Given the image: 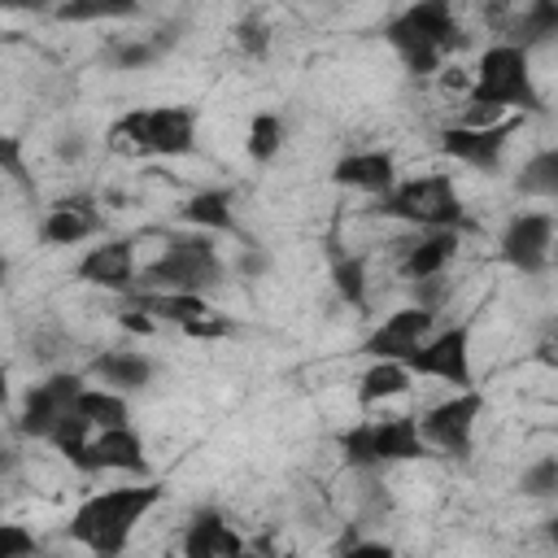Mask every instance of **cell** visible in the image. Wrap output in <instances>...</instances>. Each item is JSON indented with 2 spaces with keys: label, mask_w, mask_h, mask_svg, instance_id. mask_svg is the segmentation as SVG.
<instances>
[{
  "label": "cell",
  "mask_w": 558,
  "mask_h": 558,
  "mask_svg": "<svg viewBox=\"0 0 558 558\" xmlns=\"http://www.w3.org/2000/svg\"><path fill=\"white\" fill-rule=\"evenodd\" d=\"M74 275H78L87 288H105V292L131 296V292L140 288V275H135V240L109 235V240L92 244V248L78 257Z\"/></svg>",
  "instance_id": "13"
},
{
  "label": "cell",
  "mask_w": 558,
  "mask_h": 558,
  "mask_svg": "<svg viewBox=\"0 0 558 558\" xmlns=\"http://www.w3.org/2000/svg\"><path fill=\"white\" fill-rule=\"evenodd\" d=\"M96 231H100V214H96V201L92 196H65L39 222V235L48 244H78V240H87Z\"/></svg>",
  "instance_id": "19"
},
{
  "label": "cell",
  "mask_w": 558,
  "mask_h": 558,
  "mask_svg": "<svg viewBox=\"0 0 558 558\" xmlns=\"http://www.w3.org/2000/svg\"><path fill=\"white\" fill-rule=\"evenodd\" d=\"M140 9V0H61L57 4V22H122Z\"/></svg>",
  "instance_id": "27"
},
{
  "label": "cell",
  "mask_w": 558,
  "mask_h": 558,
  "mask_svg": "<svg viewBox=\"0 0 558 558\" xmlns=\"http://www.w3.org/2000/svg\"><path fill=\"white\" fill-rule=\"evenodd\" d=\"M506 39L519 48H545L558 39V0H527L514 17H506Z\"/></svg>",
  "instance_id": "21"
},
{
  "label": "cell",
  "mask_w": 558,
  "mask_h": 558,
  "mask_svg": "<svg viewBox=\"0 0 558 558\" xmlns=\"http://www.w3.org/2000/svg\"><path fill=\"white\" fill-rule=\"evenodd\" d=\"M248 541L218 514V510H196L183 527V554L187 558H231V554H244Z\"/></svg>",
  "instance_id": "18"
},
{
  "label": "cell",
  "mask_w": 558,
  "mask_h": 558,
  "mask_svg": "<svg viewBox=\"0 0 558 558\" xmlns=\"http://www.w3.org/2000/svg\"><path fill=\"white\" fill-rule=\"evenodd\" d=\"M331 183L336 187H353V192H371L384 196L397 183V161L384 148H362V153H344L331 166Z\"/></svg>",
  "instance_id": "16"
},
{
  "label": "cell",
  "mask_w": 558,
  "mask_h": 558,
  "mask_svg": "<svg viewBox=\"0 0 558 558\" xmlns=\"http://www.w3.org/2000/svg\"><path fill=\"white\" fill-rule=\"evenodd\" d=\"M113 140L140 157H183L196 148V113L187 105L131 109L113 122Z\"/></svg>",
  "instance_id": "7"
},
{
  "label": "cell",
  "mask_w": 558,
  "mask_h": 558,
  "mask_svg": "<svg viewBox=\"0 0 558 558\" xmlns=\"http://www.w3.org/2000/svg\"><path fill=\"white\" fill-rule=\"evenodd\" d=\"M78 392H83V375H78V371H57V375H48L44 384H35V388L22 397L17 432L31 436V440H48L52 427L74 410Z\"/></svg>",
  "instance_id": "11"
},
{
  "label": "cell",
  "mask_w": 558,
  "mask_h": 558,
  "mask_svg": "<svg viewBox=\"0 0 558 558\" xmlns=\"http://www.w3.org/2000/svg\"><path fill=\"white\" fill-rule=\"evenodd\" d=\"M514 187L523 196H541V201H558V144L554 148H541L532 153L519 174H514Z\"/></svg>",
  "instance_id": "25"
},
{
  "label": "cell",
  "mask_w": 558,
  "mask_h": 558,
  "mask_svg": "<svg viewBox=\"0 0 558 558\" xmlns=\"http://www.w3.org/2000/svg\"><path fill=\"white\" fill-rule=\"evenodd\" d=\"M266 266H270V257H266L257 244H244V253H240V275H244V279H257Z\"/></svg>",
  "instance_id": "35"
},
{
  "label": "cell",
  "mask_w": 558,
  "mask_h": 558,
  "mask_svg": "<svg viewBox=\"0 0 558 558\" xmlns=\"http://www.w3.org/2000/svg\"><path fill=\"white\" fill-rule=\"evenodd\" d=\"M57 157H61V161H78V157H83V135H61Z\"/></svg>",
  "instance_id": "38"
},
{
  "label": "cell",
  "mask_w": 558,
  "mask_h": 558,
  "mask_svg": "<svg viewBox=\"0 0 558 558\" xmlns=\"http://www.w3.org/2000/svg\"><path fill=\"white\" fill-rule=\"evenodd\" d=\"M9 13H26V9H48L52 0H0Z\"/></svg>",
  "instance_id": "40"
},
{
  "label": "cell",
  "mask_w": 558,
  "mask_h": 558,
  "mask_svg": "<svg viewBox=\"0 0 558 558\" xmlns=\"http://www.w3.org/2000/svg\"><path fill=\"white\" fill-rule=\"evenodd\" d=\"M410 379H414V371L405 362H397V357H371V366L357 375V401L362 405H379L388 397H401L410 388Z\"/></svg>",
  "instance_id": "23"
},
{
  "label": "cell",
  "mask_w": 558,
  "mask_h": 558,
  "mask_svg": "<svg viewBox=\"0 0 558 558\" xmlns=\"http://www.w3.org/2000/svg\"><path fill=\"white\" fill-rule=\"evenodd\" d=\"M183 222L196 227V231H235V201L227 187H201L196 196L183 201Z\"/></svg>",
  "instance_id": "22"
},
{
  "label": "cell",
  "mask_w": 558,
  "mask_h": 558,
  "mask_svg": "<svg viewBox=\"0 0 558 558\" xmlns=\"http://www.w3.org/2000/svg\"><path fill=\"white\" fill-rule=\"evenodd\" d=\"M480 410H484V397L475 388H453L449 401L432 405L423 418H418V432L427 445L453 453V458H466L471 453V440H475V423H480Z\"/></svg>",
  "instance_id": "9"
},
{
  "label": "cell",
  "mask_w": 558,
  "mask_h": 558,
  "mask_svg": "<svg viewBox=\"0 0 558 558\" xmlns=\"http://www.w3.org/2000/svg\"><path fill=\"white\" fill-rule=\"evenodd\" d=\"M122 327H126V331H140V336H148V331H153V314H144V310H135V305H131V310L122 314Z\"/></svg>",
  "instance_id": "37"
},
{
  "label": "cell",
  "mask_w": 558,
  "mask_h": 558,
  "mask_svg": "<svg viewBox=\"0 0 558 558\" xmlns=\"http://www.w3.org/2000/svg\"><path fill=\"white\" fill-rule=\"evenodd\" d=\"M436 331V310H427V305H401V310H392L366 340H362V353L366 357H397V362H405L427 336Z\"/></svg>",
  "instance_id": "15"
},
{
  "label": "cell",
  "mask_w": 558,
  "mask_h": 558,
  "mask_svg": "<svg viewBox=\"0 0 558 558\" xmlns=\"http://www.w3.org/2000/svg\"><path fill=\"white\" fill-rule=\"evenodd\" d=\"M0 161H4V170H9V179H13L17 187L35 192V183H31L26 166H22V148H17V140H13V135H9V140H0Z\"/></svg>",
  "instance_id": "33"
},
{
  "label": "cell",
  "mask_w": 558,
  "mask_h": 558,
  "mask_svg": "<svg viewBox=\"0 0 558 558\" xmlns=\"http://www.w3.org/2000/svg\"><path fill=\"white\" fill-rule=\"evenodd\" d=\"M340 458L353 471H384L392 462H414L427 453V440L418 432V418L410 414H392V418H371V423H353L336 436Z\"/></svg>",
  "instance_id": "5"
},
{
  "label": "cell",
  "mask_w": 558,
  "mask_h": 558,
  "mask_svg": "<svg viewBox=\"0 0 558 558\" xmlns=\"http://www.w3.org/2000/svg\"><path fill=\"white\" fill-rule=\"evenodd\" d=\"M375 214L410 222L414 231H436V227H462V196L449 174H414L397 179L384 196H375Z\"/></svg>",
  "instance_id": "6"
},
{
  "label": "cell",
  "mask_w": 558,
  "mask_h": 558,
  "mask_svg": "<svg viewBox=\"0 0 558 558\" xmlns=\"http://www.w3.org/2000/svg\"><path fill=\"white\" fill-rule=\"evenodd\" d=\"M532 52L501 39L493 48L480 52V65H475V78L466 87L471 105H484V109H497V113H510V109H541V92L532 83Z\"/></svg>",
  "instance_id": "3"
},
{
  "label": "cell",
  "mask_w": 558,
  "mask_h": 558,
  "mask_svg": "<svg viewBox=\"0 0 558 558\" xmlns=\"http://www.w3.org/2000/svg\"><path fill=\"white\" fill-rule=\"evenodd\" d=\"M401 244H405V257H401V270H405V279L445 275V266L458 257V227L418 231L414 240H401Z\"/></svg>",
  "instance_id": "20"
},
{
  "label": "cell",
  "mask_w": 558,
  "mask_h": 558,
  "mask_svg": "<svg viewBox=\"0 0 558 558\" xmlns=\"http://www.w3.org/2000/svg\"><path fill=\"white\" fill-rule=\"evenodd\" d=\"M35 554V536L22 523H0V558H22Z\"/></svg>",
  "instance_id": "32"
},
{
  "label": "cell",
  "mask_w": 558,
  "mask_h": 558,
  "mask_svg": "<svg viewBox=\"0 0 558 558\" xmlns=\"http://www.w3.org/2000/svg\"><path fill=\"white\" fill-rule=\"evenodd\" d=\"M78 471L96 475V471H122V475H148V458H144V440L131 432V423L118 427H100L74 458Z\"/></svg>",
  "instance_id": "14"
},
{
  "label": "cell",
  "mask_w": 558,
  "mask_h": 558,
  "mask_svg": "<svg viewBox=\"0 0 558 558\" xmlns=\"http://www.w3.org/2000/svg\"><path fill=\"white\" fill-rule=\"evenodd\" d=\"M174 44H179V31H153V35H140V39L113 44V48L105 52V61H109L113 70H144V65L161 61Z\"/></svg>",
  "instance_id": "24"
},
{
  "label": "cell",
  "mask_w": 558,
  "mask_h": 558,
  "mask_svg": "<svg viewBox=\"0 0 558 558\" xmlns=\"http://www.w3.org/2000/svg\"><path fill=\"white\" fill-rule=\"evenodd\" d=\"M331 288H336V296H340L344 305L362 310V305H366V262L340 253V257L331 262Z\"/></svg>",
  "instance_id": "29"
},
{
  "label": "cell",
  "mask_w": 558,
  "mask_h": 558,
  "mask_svg": "<svg viewBox=\"0 0 558 558\" xmlns=\"http://www.w3.org/2000/svg\"><path fill=\"white\" fill-rule=\"evenodd\" d=\"M536 357H541L545 366H554V371H558V331H554L549 340H541V344H536Z\"/></svg>",
  "instance_id": "39"
},
{
  "label": "cell",
  "mask_w": 558,
  "mask_h": 558,
  "mask_svg": "<svg viewBox=\"0 0 558 558\" xmlns=\"http://www.w3.org/2000/svg\"><path fill=\"white\" fill-rule=\"evenodd\" d=\"M519 493L532 497V501L558 497V458H536V462H527L523 475H519Z\"/></svg>",
  "instance_id": "30"
},
{
  "label": "cell",
  "mask_w": 558,
  "mask_h": 558,
  "mask_svg": "<svg viewBox=\"0 0 558 558\" xmlns=\"http://www.w3.org/2000/svg\"><path fill=\"white\" fill-rule=\"evenodd\" d=\"M153 371H157L153 357L140 353V349H105V353H96L92 366H87V375H92L96 384L113 388V392H144V388L153 384Z\"/></svg>",
  "instance_id": "17"
},
{
  "label": "cell",
  "mask_w": 558,
  "mask_h": 558,
  "mask_svg": "<svg viewBox=\"0 0 558 558\" xmlns=\"http://www.w3.org/2000/svg\"><path fill=\"white\" fill-rule=\"evenodd\" d=\"M235 48H240L244 57H262V52L270 48V26H266L262 17H244V22H235Z\"/></svg>",
  "instance_id": "31"
},
{
  "label": "cell",
  "mask_w": 558,
  "mask_h": 558,
  "mask_svg": "<svg viewBox=\"0 0 558 558\" xmlns=\"http://www.w3.org/2000/svg\"><path fill=\"white\" fill-rule=\"evenodd\" d=\"M161 501V484L157 480H144L135 488H105V493H92L74 506L70 514V536L78 545H87L92 554H122L135 523L148 519V510Z\"/></svg>",
  "instance_id": "2"
},
{
  "label": "cell",
  "mask_w": 558,
  "mask_h": 558,
  "mask_svg": "<svg viewBox=\"0 0 558 558\" xmlns=\"http://www.w3.org/2000/svg\"><path fill=\"white\" fill-rule=\"evenodd\" d=\"M514 126H519L514 118H501V122H488V126H471V122L445 126L440 131V153L462 161V166H471V170H497Z\"/></svg>",
  "instance_id": "12"
},
{
  "label": "cell",
  "mask_w": 558,
  "mask_h": 558,
  "mask_svg": "<svg viewBox=\"0 0 558 558\" xmlns=\"http://www.w3.org/2000/svg\"><path fill=\"white\" fill-rule=\"evenodd\" d=\"M183 331H187V336H201V340H205V336L214 340V336H227V331H231V323H222L218 314H205V318H196V323H187Z\"/></svg>",
  "instance_id": "36"
},
{
  "label": "cell",
  "mask_w": 558,
  "mask_h": 558,
  "mask_svg": "<svg viewBox=\"0 0 558 558\" xmlns=\"http://www.w3.org/2000/svg\"><path fill=\"white\" fill-rule=\"evenodd\" d=\"M405 366L423 379H440L449 388H471V327L466 323H453V327H440L432 331L410 357Z\"/></svg>",
  "instance_id": "8"
},
{
  "label": "cell",
  "mask_w": 558,
  "mask_h": 558,
  "mask_svg": "<svg viewBox=\"0 0 558 558\" xmlns=\"http://www.w3.org/2000/svg\"><path fill=\"white\" fill-rule=\"evenodd\" d=\"M384 39L401 57V65L418 78L436 74L445 65V57L466 44L453 0H410L401 13H392L384 22Z\"/></svg>",
  "instance_id": "1"
},
{
  "label": "cell",
  "mask_w": 558,
  "mask_h": 558,
  "mask_svg": "<svg viewBox=\"0 0 558 558\" xmlns=\"http://www.w3.org/2000/svg\"><path fill=\"white\" fill-rule=\"evenodd\" d=\"M410 288H414V301H418V305L440 310V301H445V292H449V279H445V275H427V279H410Z\"/></svg>",
  "instance_id": "34"
},
{
  "label": "cell",
  "mask_w": 558,
  "mask_h": 558,
  "mask_svg": "<svg viewBox=\"0 0 558 558\" xmlns=\"http://www.w3.org/2000/svg\"><path fill=\"white\" fill-rule=\"evenodd\" d=\"M74 410H78L83 418H92V427H118V423H126V414H131V410H126V392H113V388H105V384H96V388L83 384Z\"/></svg>",
  "instance_id": "26"
},
{
  "label": "cell",
  "mask_w": 558,
  "mask_h": 558,
  "mask_svg": "<svg viewBox=\"0 0 558 558\" xmlns=\"http://www.w3.org/2000/svg\"><path fill=\"white\" fill-rule=\"evenodd\" d=\"M554 214L545 209H519L506 231H501V262L519 275H541L549 270V257H554Z\"/></svg>",
  "instance_id": "10"
},
{
  "label": "cell",
  "mask_w": 558,
  "mask_h": 558,
  "mask_svg": "<svg viewBox=\"0 0 558 558\" xmlns=\"http://www.w3.org/2000/svg\"><path fill=\"white\" fill-rule=\"evenodd\" d=\"M227 275L214 231H192V235H170L166 248L140 270V288H166V292H209Z\"/></svg>",
  "instance_id": "4"
},
{
  "label": "cell",
  "mask_w": 558,
  "mask_h": 558,
  "mask_svg": "<svg viewBox=\"0 0 558 558\" xmlns=\"http://www.w3.org/2000/svg\"><path fill=\"white\" fill-rule=\"evenodd\" d=\"M545 536H549V545H558V514L545 519Z\"/></svg>",
  "instance_id": "41"
},
{
  "label": "cell",
  "mask_w": 558,
  "mask_h": 558,
  "mask_svg": "<svg viewBox=\"0 0 558 558\" xmlns=\"http://www.w3.org/2000/svg\"><path fill=\"white\" fill-rule=\"evenodd\" d=\"M248 157L253 161H275L279 157V148H283V118L279 113H270V109H262V113H253V122H248Z\"/></svg>",
  "instance_id": "28"
}]
</instances>
